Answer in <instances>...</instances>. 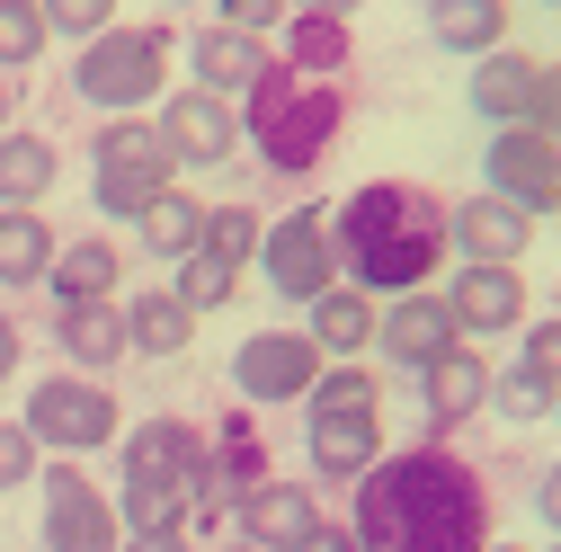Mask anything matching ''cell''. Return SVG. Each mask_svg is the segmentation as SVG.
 Wrapping results in <instances>:
<instances>
[{
  "instance_id": "1",
  "label": "cell",
  "mask_w": 561,
  "mask_h": 552,
  "mask_svg": "<svg viewBox=\"0 0 561 552\" xmlns=\"http://www.w3.org/2000/svg\"><path fill=\"white\" fill-rule=\"evenodd\" d=\"M347 526L366 552H481L490 543V472L446 437L383 446L366 481H347Z\"/></svg>"
},
{
  "instance_id": "2",
  "label": "cell",
  "mask_w": 561,
  "mask_h": 552,
  "mask_svg": "<svg viewBox=\"0 0 561 552\" xmlns=\"http://www.w3.org/2000/svg\"><path fill=\"white\" fill-rule=\"evenodd\" d=\"M330 241H339V276L357 295L375 303L419 295L446 267V196L428 179H366L330 205Z\"/></svg>"
},
{
  "instance_id": "3",
  "label": "cell",
  "mask_w": 561,
  "mask_h": 552,
  "mask_svg": "<svg viewBox=\"0 0 561 552\" xmlns=\"http://www.w3.org/2000/svg\"><path fill=\"white\" fill-rule=\"evenodd\" d=\"M347 81L339 72H295L286 54H267V72L241 99V143L276 170V179H312L330 161V143L347 134Z\"/></svg>"
},
{
  "instance_id": "4",
  "label": "cell",
  "mask_w": 561,
  "mask_h": 552,
  "mask_svg": "<svg viewBox=\"0 0 561 552\" xmlns=\"http://www.w3.org/2000/svg\"><path fill=\"white\" fill-rule=\"evenodd\" d=\"M196 472H205V428H196V419H179V410L134 419V428L116 437V517H125V534L179 526Z\"/></svg>"
},
{
  "instance_id": "5",
  "label": "cell",
  "mask_w": 561,
  "mask_h": 552,
  "mask_svg": "<svg viewBox=\"0 0 561 552\" xmlns=\"http://www.w3.org/2000/svg\"><path fill=\"white\" fill-rule=\"evenodd\" d=\"M375 455H383V375L366 357H339L304 392V463L312 481H366Z\"/></svg>"
},
{
  "instance_id": "6",
  "label": "cell",
  "mask_w": 561,
  "mask_h": 552,
  "mask_svg": "<svg viewBox=\"0 0 561 552\" xmlns=\"http://www.w3.org/2000/svg\"><path fill=\"white\" fill-rule=\"evenodd\" d=\"M179 27L170 19H152V27H107V36H90L81 54H72V99L81 107H99V116H152L161 99H170V62H179Z\"/></svg>"
},
{
  "instance_id": "7",
  "label": "cell",
  "mask_w": 561,
  "mask_h": 552,
  "mask_svg": "<svg viewBox=\"0 0 561 552\" xmlns=\"http://www.w3.org/2000/svg\"><path fill=\"white\" fill-rule=\"evenodd\" d=\"M19 428H27L45 455L90 463V455H107V446L125 437V401L107 392V375H72V366H54V375H36V383H27Z\"/></svg>"
},
{
  "instance_id": "8",
  "label": "cell",
  "mask_w": 561,
  "mask_h": 552,
  "mask_svg": "<svg viewBox=\"0 0 561 552\" xmlns=\"http://www.w3.org/2000/svg\"><path fill=\"white\" fill-rule=\"evenodd\" d=\"M259 276L276 303H321L339 276V241H330V205H295V215H267L259 232Z\"/></svg>"
},
{
  "instance_id": "9",
  "label": "cell",
  "mask_w": 561,
  "mask_h": 552,
  "mask_svg": "<svg viewBox=\"0 0 561 552\" xmlns=\"http://www.w3.org/2000/svg\"><path fill=\"white\" fill-rule=\"evenodd\" d=\"M36 491H45V526H36V543H45V552H116V543H125L116 491H99L90 463L54 455V463L36 472Z\"/></svg>"
},
{
  "instance_id": "10",
  "label": "cell",
  "mask_w": 561,
  "mask_h": 552,
  "mask_svg": "<svg viewBox=\"0 0 561 552\" xmlns=\"http://www.w3.org/2000/svg\"><path fill=\"white\" fill-rule=\"evenodd\" d=\"M481 187L490 196H508L517 215H561V143L552 134H535V125H500L481 143Z\"/></svg>"
},
{
  "instance_id": "11",
  "label": "cell",
  "mask_w": 561,
  "mask_h": 552,
  "mask_svg": "<svg viewBox=\"0 0 561 552\" xmlns=\"http://www.w3.org/2000/svg\"><path fill=\"white\" fill-rule=\"evenodd\" d=\"M321 366L330 357L312 348V330H250L232 348V392L250 410H286V401H304L321 383Z\"/></svg>"
},
{
  "instance_id": "12",
  "label": "cell",
  "mask_w": 561,
  "mask_h": 552,
  "mask_svg": "<svg viewBox=\"0 0 561 552\" xmlns=\"http://www.w3.org/2000/svg\"><path fill=\"white\" fill-rule=\"evenodd\" d=\"M152 125H161V143H170V161L179 170H215V161H232V143H241V107L232 99H215V90H170L161 107H152Z\"/></svg>"
},
{
  "instance_id": "13",
  "label": "cell",
  "mask_w": 561,
  "mask_h": 552,
  "mask_svg": "<svg viewBox=\"0 0 561 552\" xmlns=\"http://www.w3.org/2000/svg\"><path fill=\"white\" fill-rule=\"evenodd\" d=\"M446 312H455V330L472 338H517L526 321H535V303H526V267H455L446 276Z\"/></svg>"
},
{
  "instance_id": "14",
  "label": "cell",
  "mask_w": 561,
  "mask_h": 552,
  "mask_svg": "<svg viewBox=\"0 0 561 552\" xmlns=\"http://www.w3.org/2000/svg\"><path fill=\"white\" fill-rule=\"evenodd\" d=\"M455 312H446V295L437 286H419V295H392L383 312H375V366H401V375H419V366H437L446 348H455Z\"/></svg>"
},
{
  "instance_id": "15",
  "label": "cell",
  "mask_w": 561,
  "mask_h": 552,
  "mask_svg": "<svg viewBox=\"0 0 561 552\" xmlns=\"http://www.w3.org/2000/svg\"><path fill=\"white\" fill-rule=\"evenodd\" d=\"M446 250L463 258V267H526V250H535V215H517L508 196H463V205H446Z\"/></svg>"
},
{
  "instance_id": "16",
  "label": "cell",
  "mask_w": 561,
  "mask_h": 552,
  "mask_svg": "<svg viewBox=\"0 0 561 552\" xmlns=\"http://www.w3.org/2000/svg\"><path fill=\"white\" fill-rule=\"evenodd\" d=\"M419 410H428V437H455L463 419L490 410V357L472 348V338H455L437 366H419Z\"/></svg>"
},
{
  "instance_id": "17",
  "label": "cell",
  "mask_w": 561,
  "mask_h": 552,
  "mask_svg": "<svg viewBox=\"0 0 561 552\" xmlns=\"http://www.w3.org/2000/svg\"><path fill=\"white\" fill-rule=\"evenodd\" d=\"M179 62H187V81H196V90H215V99H232V107H241V99H250V81L267 72V36H241V27H224V19H215V27H196V36L179 45Z\"/></svg>"
},
{
  "instance_id": "18",
  "label": "cell",
  "mask_w": 561,
  "mask_h": 552,
  "mask_svg": "<svg viewBox=\"0 0 561 552\" xmlns=\"http://www.w3.org/2000/svg\"><path fill=\"white\" fill-rule=\"evenodd\" d=\"M232 526H241V543H259V552H295V543L321 526V499H312V481H259V491L232 508Z\"/></svg>"
},
{
  "instance_id": "19",
  "label": "cell",
  "mask_w": 561,
  "mask_h": 552,
  "mask_svg": "<svg viewBox=\"0 0 561 552\" xmlns=\"http://www.w3.org/2000/svg\"><path fill=\"white\" fill-rule=\"evenodd\" d=\"M54 348L72 375H116L125 366V303H54Z\"/></svg>"
},
{
  "instance_id": "20",
  "label": "cell",
  "mask_w": 561,
  "mask_h": 552,
  "mask_svg": "<svg viewBox=\"0 0 561 552\" xmlns=\"http://www.w3.org/2000/svg\"><path fill=\"white\" fill-rule=\"evenodd\" d=\"M90 179H179V161L152 116H107L90 134Z\"/></svg>"
},
{
  "instance_id": "21",
  "label": "cell",
  "mask_w": 561,
  "mask_h": 552,
  "mask_svg": "<svg viewBox=\"0 0 561 552\" xmlns=\"http://www.w3.org/2000/svg\"><path fill=\"white\" fill-rule=\"evenodd\" d=\"M116 267H125V250L107 232H81V241L54 250L45 286H54V303H116Z\"/></svg>"
},
{
  "instance_id": "22",
  "label": "cell",
  "mask_w": 561,
  "mask_h": 552,
  "mask_svg": "<svg viewBox=\"0 0 561 552\" xmlns=\"http://www.w3.org/2000/svg\"><path fill=\"white\" fill-rule=\"evenodd\" d=\"M54 250H62V232L45 223V205H0V286H10V295L45 286Z\"/></svg>"
},
{
  "instance_id": "23",
  "label": "cell",
  "mask_w": 561,
  "mask_h": 552,
  "mask_svg": "<svg viewBox=\"0 0 561 552\" xmlns=\"http://www.w3.org/2000/svg\"><path fill=\"white\" fill-rule=\"evenodd\" d=\"M535 62H543V54H508V45L481 54L472 81H463V107H472L481 125H517V116H526V90H535Z\"/></svg>"
},
{
  "instance_id": "24",
  "label": "cell",
  "mask_w": 561,
  "mask_h": 552,
  "mask_svg": "<svg viewBox=\"0 0 561 552\" xmlns=\"http://www.w3.org/2000/svg\"><path fill=\"white\" fill-rule=\"evenodd\" d=\"M196 348V312L170 295V286H152V295H134L125 303V357H187Z\"/></svg>"
},
{
  "instance_id": "25",
  "label": "cell",
  "mask_w": 561,
  "mask_h": 552,
  "mask_svg": "<svg viewBox=\"0 0 561 552\" xmlns=\"http://www.w3.org/2000/svg\"><path fill=\"white\" fill-rule=\"evenodd\" d=\"M304 330H312V348L339 366V357H366L375 348V295L357 286H330L321 303H304Z\"/></svg>"
},
{
  "instance_id": "26",
  "label": "cell",
  "mask_w": 561,
  "mask_h": 552,
  "mask_svg": "<svg viewBox=\"0 0 561 552\" xmlns=\"http://www.w3.org/2000/svg\"><path fill=\"white\" fill-rule=\"evenodd\" d=\"M54 179H62L54 134H36V125H10V134H0V205H45Z\"/></svg>"
},
{
  "instance_id": "27",
  "label": "cell",
  "mask_w": 561,
  "mask_h": 552,
  "mask_svg": "<svg viewBox=\"0 0 561 552\" xmlns=\"http://www.w3.org/2000/svg\"><path fill=\"white\" fill-rule=\"evenodd\" d=\"M508 19H517L508 0H428V36L446 54H472V62L508 45Z\"/></svg>"
},
{
  "instance_id": "28",
  "label": "cell",
  "mask_w": 561,
  "mask_h": 552,
  "mask_svg": "<svg viewBox=\"0 0 561 552\" xmlns=\"http://www.w3.org/2000/svg\"><path fill=\"white\" fill-rule=\"evenodd\" d=\"M205 463H215V481H224L232 499H250L259 481H276V472H267V437H259V419H250V410H232V419L205 437Z\"/></svg>"
},
{
  "instance_id": "29",
  "label": "cell",
  "mask_w": 561,
  "mask_h": 552,
  "mask_svg": "<svg viewBox=\"0 0 561 552\" xmlns=\"http://www.w3.org/2000/svg\"><path fill=\"white\" fill-rule=\"evenodd\" d=\"M134 232H144V250H152L161 267H179V258L205 241V196H187V187H161V196H152V215L134 223Z\"/></svg>"
},
{
  "instance_id": "30",
  "label": "cell",
  "mask_w": 561,
  "mask_h": 552,
  "mask_svg": "<svg viewBox=\"0 0 561 552\" xmlns=\"http://www.w3.org/2000/svg\"><path fill=\"white\" fill-rule=\"evenodd\" d=\"M347 54H357L347 19H330V10H295L286 19V62H295V72H339L347 81Z\"/></svg>"
},
{
  "instance_id": "31",
  "label": "cell",
  "mask_w": 561,
  "mask_h": 552,
  "mask_svg": "<svg viewBox=\"0 0 561 552\" xmlns=\"http://www.w3.org/2000/svg\"><path fill=\"white\" fill-rule=\"evenodd\" d=\"M259 232H267V215L250 196H224V205H205V258H224V267H259Z\"/></svg>"
},
{
  "instance_id": "32",
  "label": "cell",
  "mask_w": 561,
  "mask_h": 552,
  "mask_svg": "<svg viewBox=\"0 0 561 552\" xmlns=\"http://www.w3.org/2000/svg\"><path fill=\"white\" fill-rule=\"evenodd\" d=\"M552 401H561V383H543V375H526V366L490 375V419H508V428H535V419H552Z\"/></svg>"
},
{
  "instance_id": "33",
  "label": "cell",
  "mask_w": 561,
  "mask_h": 552,
  "mask_svg": "<svg viewBox=\"0 0 561 552\" xmlns=\"http://www.w3.org/2000/svg\"><path fill=\"white\" fill-rule=\"evenodd\" d=\"M45 45H54V36H45V0H0V72L27 81V62H36Z\"/></svg>"
},
{
  "instance_id": "34",
  "label": "cell",
  "mask_w": 561,
  "mask_h": 552,
  "mask_svg": "<svg viewBox=\"0 0 561 552\" xmlns=\"http://www.w3.org/2000/svg\"><path fill=\"white\" fill-rule=\"evenodd\" d=\"M107 27H116V0H45V36L90 45V36H107Z\"/></svg>"
},
{
  "instance_id": "35",
  "label": "cell",
  "mask_w": 561,
  "mask_h": 552,
  "mask_svg": "<svg viewBox=\"0 0 561 552\" xmlns=\"http://www.w3.org/2000/svg\"><path fill=\"white\" fill-rule=\"evenodd\" d=\"M517 366L543 375V383H561V312H543V321L517 330Z\"/></svg>"
},
{
  "instance_id": "36",
  "label": "cell",
  "mask_w": 561,
  "mask_h": 552,
  "mask_svg": "<svg viewBox=\"0 0 561 552\" xmlns=\"http://www.w3.org/2000/svg\"><path fill=\"white\" fill-rule=\"evenodd\" d=\"M517 125H535V134H552V143H561V54L535 62V90H526V116H517Z\"/></svg>"
},
{
  "instance_id": "37",
  "label": "cell",
  "mask_w": 561,
  "mask_h": 552,
  "mask_svg": "<svg viewBox=\"0 0 561 552\" xmlns=\"http://www.w3.org/2000/svg\"><path fill=\"white\" fill-rule=\"evenodd\" d=\"M36 472H45V446L19 419H0V491H19V481H36Z\"/></svg>"
},
{
  "instance_id": "38",
  "label": "cell",
  "mask_w": 561,
  "mask_h": 552,
  "mask_svg": "<svg viewBox=\"0 0 561 552\" xmlns=\"http://www.w3.org/2000/svg\"><path fill=\"white\" fill-rule=\"evenodd\" d=\"M215 19L241 27V36H267V27H286V19H295V0H215Z\"/></svg>"
},
{
  "instance_id": "39",
  "label": "cell",
  "mask_w": 561,
  "mask_h": 552,
  "mask_svg": "<svg viewBox=\"0 0 561 552\" xmlns=\"http://www.w3.org/2000/svg\"><path fill=\"white\" fill-rule=\"evenodd\" d=\"M295 552H366V543H357V526H347V517H321V526H312Z\"/></svg>"
},
{
  "instance_id": "40",
  "label": "cell",
  "mask_w": 561,
  "mask_h": 552,
  "mask_svg": "<svg viewBox=\"0 0 561 552\" xmlns=\"http://www.w3.org/2000/svg\"><path fill=\"white\" fill-rule=\"evenodd\" d=\"M535 517L561 534V463H543V472H535Z\"/></svg>"
},
{
  "instance_id": "41",
  "label": "cell",
  "mask_w": 561,
  "mask_h": 552,
  "mask_svg": "<svg viewBox=\"0 0 561 552\" xmlns=\"http://www.w3.org/2000/svg\"><path fill=\"white\" fill-rule=\"evenodd\" d=\"M116 552H196V543H187V534H179V526H152V534H125V543H116Z\"/></svg>"
},
{
  "instance_id": "42",
  "label": "cell",
  "mask_w": 561,
  "mask_h": 552,
  "mask_svg": "<svg viewBox=\"0 0 561 552\" xmlns=\"http://www.w3.org/2000/svg\"><path fill=\"white\" fill-rule=\"evenodd\" d=\"M19 348H27V338H19V312H0V383L19 375Z\"/></svg>"
},
{
  "instance_id": "43",
  "label": "cell",
  "mask_w": 561,
  "mask_h": 552,
  "mask_svg": "<svg viewBox=\"0 0 561 552\" xmlns=\"http://www.w3.org/2000/svg\"><path fill=\"white\" fill-rule=\"evenodd\" d=\"M10 125H19V81L0 72V134H10Z\"/></svg>"
},
{
  "instance_id": "44",
  "label": "cell",
  "mask_w": 561,
  "mask_h": 552,
  "mask_svg": "<svg viewBox=\"0 0 561 552\" xmlns=\"http://www.w3.org/2000/svg\"><path fill=\"white\" fill-rule=\"evenodd\" d=\"M295 10H330V19H357L366 0H295Z\"/></svg>"
},
{
  "instance_id": "45",
  "label": "cell",
  "mask_w": 561,
  "mask_h": 552,
  "mask_svg": "<svg viewBox=\"0 0 561 552\" xmlns=\"http://www.w3.org/2000/svg\"><path fill=\"white\" fill-rule=\"evenodd\" d=\"M481 552H526V543H500V534H490V543H481Z\"/></svg>"
},
{
  "instance_id": "46",
  "label": "cell",
  "mask_w": 561,
  "mask_h": 552,
  "mask_svg": "<svg viewBox=\"0 0 561 552\" xmlns=\"http://www.w3.org/2000/svg\"><path fill=\"white\" fill-rule=\"evenodd\" d=\"M224 552H259V543H224Z\"/></svg>"
},
{
  "instance_id": "47",
  "label": "cell",
  "mask_w": 561,
  "mask_h": 552,
  "mask_svg": "<svg viewBox=\"0 0 561 552\" xmlns=\"http://www.w3.org/2000/svg\"><path fill=\"white\" fill-rule=\"evenodd\" d=\"M543 552H561V534H552V543H543Z\"/></svg>"
},
{
  "instance_id": "48",
  "label": "cell",
  "mask_w": 561,
  "mask_h": 552,
  "mask_svg": "<svg viewBox=\"0 0 561 552\" xmlns=\"http://www.w3.org/2000/svg\"><path fill=\"white\" fill-rule=\"evenodd\" d=\"M161 10H179V0H161Z\"/></svg>"
},
{
  "instance_id": "49",
  "label": "cell",
  "mask_w": 561,
  "mask_h": 552,
  "mask_svg": "<svg viewBox=\"0 0 561 552\" xmlns=\"http://www.w3.org/2000/svg\"><path fill=\"white\" fill-rule=\"evenodd\" d=\"M543 10H561V0H543Z\"/></svg>"
},
{
  "instance_id": "50",
  "label": "cell",
  "mask_w": 561,
  "mask_h": 552,
  "mask_svg": "<svg viewBox=\"0 0 561 552\" xmlns=\"http://www.w3.org/2000/svg\"><path fill=\"white\" fill-rule=\"evenodd\" d=\"M552 419H561V401H552Z\"/></svg>"
}]
</instances>
